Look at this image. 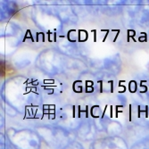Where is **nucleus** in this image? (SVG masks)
<instances>
[]
</instances>
